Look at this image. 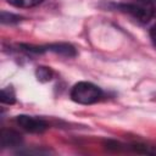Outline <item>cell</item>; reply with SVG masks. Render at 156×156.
<instances>
[{
    "label": "cell",
    "instance_id": "cell-4",
    "mask_svg": "<svg viewBox=\"0 0 156 156\" xmlns=\"http://www.w3.org/2000/svg\"><path fill=\"white\" fill-rule=\"evenodd\" d=\"M0 141L4 147L17 146L21 143V135L15 130H2L0 135Z\"/></svg>",
    "mask_w": 156,
    "mask_h": 156
},
{
    "label": "cell",
    "instance_id": "cell-8",
    "mask_svg": "<svg viewBox=\"0 0 156 156\" xmlns=\"http://www.w3.org/2000/svg\"><path fill=\"white\" fill-rule=\"evenodd\" d=\"M20 20L18 16H15L12 13H7V12H1V22L2 23H13L17 22Z\"/></svg>",
    "mask_w": 156,
    "mask_h": 156
},
{
    "label": "cell",
    "instance_id": "cell-7",
    "mask_svg": "<svg viewBox=\"0 0 156 156\" xmlns=\"http://www.w3.org/2000/svg\"><path fill=\"white\" fill-rule=\"evenodd\" d=\"M38 78L40 80H50L51 79V72L49 68L45 67H38Z\"/></svg>",
    "mask_w": 156,
    "mask_h": 156
},
{
    "label": "cell",
    "instance_id": "cell-9",
    "mask_svg": "<svg viewBox=\"0 0 156 156\" xmlns=\"http://www.w3.org/2000/svg\"><path fill=\"white\" fill-rule=\"evenodd\" d=\"M150 37H151V39H152L155 46H156V24L151 28V30H150Z\"/></svg>",
    "mask_w": 156,
    "mask_h": 156
},
{
    "label": "cell",
    "instance_id": "cell-10",
    "mask_svg": "<svg viewBox=\"0 0 156 156\" xmlns=\"http://www.w3.org/2000/svg\"><path fill=\"white\" fill-rule=\"evenodd\" d=\"M149 1H150V2H152V4H155V2H156V0H149Z\"/></svg>",
    "mask_w": 156,
    "mask_h": 156
},
{
    "label": "cell",
    "instance_id": "cell-3",
    "mask_svg": "<svg viewBox=\"0 0 156 156\" xmlns=\"http://www.w3.org/2000/svg\"><path fill=\"white\" fill-rule=\"evenodd\" d=\"M16 121L23 129H26L27 132H32V133H41L48 128V123L39 117L21 115L17 117Z\"/></svg>",
    "mask_w": 156,
    "mask_h": 156
},
{
    "label": "cell",
    "instance_id": "cell-5",
    "mask_svg": "<svg viewBox=\"0 0 156 156\" xmlns=\"http://www.w3.org/2000/svg\"><path fill=\"white\" fill-rule=\"evenodd\" d=\"M43 0H7V2L15 7H33L41 2Z\"/></svg>",
    "mask_w": 156,
    "mask_h": 156
},
{
    "label": "cell",
    "instance_id": "cell-6",
    "mask_svg": "<svg viewBox=\"0 0 156 156\" xmlns=\"http://www.w3.org/2000/svg\"><path fill=\"white\" fill-rule=\"evenodd\" d=\"M1 102H4V104H13L15 102V93L11 88H5L1 90Z\"/></svg>",
    "mask_w": 156,
    "mask_h": 156
},
{
    "label": "cell",
    "instance_id": "cell-1",
    "mask_svg": "<svg viewBox=\"0 0 156 156\" xmlns=\"http://www.w3.org/2000/svg\"><path fill=\"white\" fill-rule=\"evenodd\" d=\"M102 96L101 89L89 82H79L73 85L71 90V98L73 101L83 105H90L99 101Z\"/></svg>",
    "mask_w": 156,
    "mask_h": 156
},
{
    "label": "cell",
    "instance_id": "cell-2",
    "mask_svg": "<svg viewBox=\"0 0 156 156\" xmlns=\"http://www.w3.org/2000/svg\"><path fill=\"white\" fill-rule=\"evenodd\" d=\"M121 9L143 23L149 22L155 13L154 4L149 0H135L133 2L123 4L121 5Z\"/></svg>",
    "mask_w": 156,
    "mask_h": 156
}]
</instances>
